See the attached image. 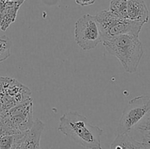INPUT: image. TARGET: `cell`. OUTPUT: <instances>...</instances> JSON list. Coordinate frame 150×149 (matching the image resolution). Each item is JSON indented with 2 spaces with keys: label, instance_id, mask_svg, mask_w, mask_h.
Instances as JSON below:
<instances>
[{
  "label": "cell",
  "instance_id": "obj_1",
  "mask_svg": "<svg viewBox=\"0 0 150 149\" xmlns=\"http://www.w3.org/2000/svg\"><path fill=\"white\" fill-rule=\"evenodd\" d=\"M58 129L83 147L102 149L101 136L103 129L92 125L86 117L78 112L69 111L63 114L60 117Z\"/></svg>",
  "mask_w": 150,
  "mask_h": 149
},
{
  "label": "cell",
  "instance_id": "obj_2",
  "mask_svg": "<svg viewBox=\"0 0 150 149\" xmlns=\"http://www.w3.org/2000/svg\"><path fill=\"white\" fill-rule=\"evenodd\" d=\"M102 42L105 50L118 58L127 72H136L144 55L143 45L139 37L122 34Z\"/></svg>",
  "mask_w": 150,
  "mask_h": 149
},
{
  "label": "cell",
  "instance_id": "obj_3",
  "mask_svg": "<svg viewBox=\"0 0 150 149\" xmlns=\"http://www.w3.org/2000/svg\"><path fill=\"white\" fill-rule=\"evenodd\" d=\"M95 18L100 30L102 42L122 34L139 37L144 25L141 22L118 17L109 10L99 12Z\"/></svg>",
  "mask_w": 150,
  "mask_h": 149
},
{
  "label": "cell",
  "instance_id": "obj_4",
  "mask_svg": "<svg viewBox=\"0 0 150 149\" xmlns=\"http://www.w3.org/2000/svg\"><path fill=\"white\" fill-rule=\"evenodd\" d=\"M150 110V96H139L129 101L123 110L117 128L118 134H129Z\"/></svg>",
  "mask_w": 150,
  "mask_h": 149
},
{
  "label": "cell",
  "instance_id": "obj_5",
  "mask_svg": "<svg viewBox=\"0 0 150 149\" xmlns=\"http://www.w3.org/2000/svg\"><path fill=\"white\" fill-rule=\"evenodd\" d=\"M75 40L77 45L84 51L96 48L102 42L100 30L95 16L83 15L75 24Z\"/></svg>",
  "mask_w": 150,
  "mask_h": 149
},
{
  "label": "cell",
  "instance_id": "obj_6",
  "mask_svg": "<svg viewBox=\"0 0 150 149\" xmlns=\"http://www.w3.org/2000/svg\"><path fill=\"white\" fill-rule=\"evenodd\" d=\"M30 98L31 91L29 88L19 83L16 79L5 77L0 99V115L4 114L10 109Z\"/></svg>",
  "mask_w": 150,
  "mask_h": 149
},
{
  "label": "cell",
  "instance_id": "obj_7",
  "mask_svg": "<svg viewBox=\"0 0 150 149\" xmlns=\"http://www.w3.org/2000/svg\"><path fill=\"white\" fill-rule=\"evenodd\" d=\"M45 128L42 121L37 118L32 127L25 131L23 137L16 149H41L40 138Z\"/></svg>",
  "mask_w": 150,
  "mask_h": 149
},
{
  "label": "cell",
  "instance_id": "obj_8",
  "mask_svg": "<svg viewBox=\"0 0 150 149\" xmlns=\"http://www.w3.org/2000/svg\"><path fill=\"white\" fill-rule=\"evenodd\" d=\"M25 0L17 1H5L0 10V29L6 31L16 20L17 13Z\"/></svg>",
  "mask_w": 150,
  "mask_h": 149
},
{
  "label": "cell",
  "instance_id": "obj_9",
  "mask_svg": "<svg viewBox=\"0 0 150 149\" xmlns=\"http://www.w3.org/2000/svg\"><path fill=\"white\" fill-rule=\"evenodd\" d=\"M149 18V10L143 0H127V19L144 24Z\"/></svg>",
  "mask_w": 150,
  "mask_h": 149
},
{
  "label": "cell",
  "instance_id": "obj_10",
  "mask_svg": "<svg viewBox=\"0 0 150 149\" xmlns=\"http://www.w3.org/2000/svg\"><path fill=\"white\" fill-rule=\"evenodd\" d=\"M110 149H146L141 142L128 134H118L111 143Z\"/></svg>",
  "mask_w": 150,
  "mask_h": 149
},
{
  "label": "cell",
  "instance_id": "obj_11",
  "mask_svg": "<svg viewBox=\"0 0 150 149\" xmlns=\"http://www.w3.org/2000/svg\"><path fill=\"white\" fill-rule=\"evenodd\" d=\"M127 0H112L110 3L109 11L118 17L127 19Z\"/></svg>",
  "mask_w": 150,
  "mask_h": 149
},
{
  "label": "cell",
  "instance_id": "obj_12",
  "mask_svg": "<svg viewBox=\"0 0 150 149\" xmlns=\"http://www.w3.org/2000/svg\"><path fill=\"white\" fill-rule=\"evenodd\" d=\"M12 42L6 35L0 36V62L5 61L10 56Z\"/></svg>",
  "mask_w": 150,
  "mask_h": 149
},
{
  "label": "cell",
  "instance_id": "obj_13",
  "mask_svg": "<svg viewBox=\"0 0 150 149\" xmlns=\"http://www.w3.org/2000/svg\"><path fill=\"white\" fill-rule=\"evenodd\" d=\"M134 128L141 134L150 135V110Z\"/></svg>",
  "mask_w": 150,
  "mask_h": 149
},
{
  "label": "cell",
  "instance_id": "obj_14",
  "mask_svg": "<svg viewBox=\"0 0 150 149\" xmlns=\"http://www.w3.org/2000/svg\"><path fill=\"white\" fill-rule=\"evenodd\" d=\"M144 147L146 149H150V135L149 134H143V137L141 141Z\"/></svg>",
  "mask_w": 150,
  "mask_h": 149
},
{
  "label": "cell",
  "instance_id": "obj_15",
  "mask_svg": "<svg viewBox=\"0 0 150 149\" xmlns=\"http://www.w3.org/2000/svg\"><path fill=\"white\" fill-rule=\"evenodd\" d=\"M95 1H96V0H75V1H76L78 4H79V5L81 6H83V7L93 4L95 2Z\"/></svg>",
  "mask_w": 150,
  "mask_h": 149
},
{
  "label": "cell",
  "instance_id": "obj_16",
  "mask_svg": "<svg viewBox=\"0 0 150 149\" xmlns=\"http://www.w3.org/2000/svg\"><path fill=\"white\" fill-rule=\"evenodd\" d=\"M4 1H20V0H3Z\"/></svg>",
  "mask_w": 150,
  "mask_h": 149
}]
</instances>
